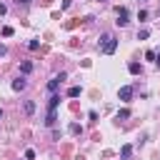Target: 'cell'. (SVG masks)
Returning a JSON list of instances; mask_svg holds the SVG:
<instances>
[{
	"label": "cell",
	"mask_w": 160,
	"mask_h": 160,
	"mask_svg": "<svg viewBox=\"0 0 160 160\" xmlns=\"http://www.w3.org/2000/svg\"><path fill=\"white\" fill-rule=\"evenodd\" d=\"M98 48H100V52H102V55H112V52L118 50V38H115L112 32H105V35L100 38Z\"/></svg>",
	"instance_id": "1"
},
{
	"label": "cell",
	"mask_w": 160,
	"mask_h": 160,
	"mask_svg": "<svg viewBox=\"0 0 160 160\" xmlns=\"http://www.w3.org/2000/svg\"><path fill=\"white\" fill-rule=\"evenodd\" d=\"M115 15H118V20H115V22H118L120 28H125V25L130 22V10H128L125 5H120V8H115Z\"/></svg>",
	"instance_id": "2"
},
{
	"label": "cell",
	"mask_w": 160,
	"mask_h": 160,
	"mask_svg": "<svg viewBox=\"0 0 160 160\" xmlns=\"http://www.w3.org/2000/svg\"><path fill=\"white\" fill-rule=\"evenodd\" d=\"M65 78H68V72H58V75L48 82V90H50V92H58V88H60V82H62Z\"/></svg>",
	"instance_id": "3"
},
{
	"label": "cell",
	"mask_w": 160,
	"mask_h": 160,
	"mask_svg": "<svg viewBox=\"0 0 160 160\" xmlns=\"http://www.w3.org/2000/svg\"><path fill=\"white\" fill-rule=\"evenodd\" d=\"M132 92H135V90H132L130 85H122V88L118 90V98H120L122 102H130V100H132Z\"/></svg>",
	"instance_id": "4"
},
{
	"label": "cell",
	"mask_w": 160,
	"mask_h": 160,
	"mask_svg": "<svg viewBox=\"0 0 160 160\" xmlns=\"http://www.w3.org/2000/svg\"><path fill=\"white\" fill-rule=\"evenodd\" d=\"M25 85H28V80H25V78H15V80H12V90H15V92L25 90Z\"/></svg>",
	"instance_id": "5"
},
{
	"label": "cell",
	"mask_w": 160,
	"mask_h": 160,
	"mask_svg": "<svg viewBox=\"0 0 160 160\" xmlns=\"http://www.w3.org/2000/svg\"><path fill=\"white\" fill-rule=\"evenodd\" d=\"M58 122V110H48V118H45V125L48 128H52Z\"/></svg>",
	"instance_id": "6"
},
{
	"label": "cell",
	"mask_w": 160,
	"mask_h": 160,
	"mask_svg": "<svg viewBox=\"0 0 160 160\" xmlns=\"http://www.w3.org/2000/svg\"><path fill=\"white\" fill-rule=\"evenodd\" d=\"M58 105H60V95L52 92V95H50V102H48V110H58Z\"/></svg>",
	"instance_id": "7"
},
{
	"label": "cell",
	"mask_w": 160,
	"mask_h": 160,
	"mask_svg": "<svg viewBox=\"0 0 160 160\" xmlns=\"http://www.w3.org/2000/svg\"><path fill=\"white\" fill-rule=\"evenodd\" d=\"M22 112H25V115H32V112H35V102H32V100H25V102H22Z\"/></svg>",
	"instance_id": "8"
},
{
	"label": "cell",
	"mask_w": 160,
	"mask_h": 160,
	"mask_svg": "<svg viewBox=\"0 0 160 160\" xmlns=\"http://www.w3.org/2000/svg\"><path fill=\"white\" fill-rule=\"evenodd\" d=\"M130 155H132V145H122L120 148V158L122 160H130Z\"/></svg>",
	"instance_id": "9"
},
{
	"label": "cell",
	"mask_w": 160,
	"mask_h": 160,
	"mask_svg": "<svg viewBox=\"0 0 160 160\" xmlns=\"http://www.w3.org/2000/svg\"><path fill=\"white\" fill-rule=\"evenodd\" d=\"M20 72H22V75L32 72V62H30V60H22V62H20Z\"/></svg>",
	"instance_id": "10"
},
{
	"label": "cell",
	"mask_w": 160,
	"mask_h": 160,
	"mask_svg": "<svg viewBox=\"0 0 160 160\" xmlns=\"http://www.w3.org/2000/svg\"><path fill=\"white\" fill-rule=\"evenodd\" d=\"M128 70H130V75H140V72H142V65H140V62H130Z\"/></svg>",
	"instance_id": "11"
},
{
	"label": "cell",
	"mask_w": 160,
	"mask_h": 160,
	"mask_svg": "<svg viewBox=\"0 0 160 160\" xmlns=\"http://www.w3.org/2000/svg\"><path fill=\"white\" fill-rule=\"evenodd\" d=\"M130 115H132V112H130L128 108H122V110H118V115H115V120H128Z\"/></svg>",
	"instance_id": "12"
},
{
	"label": "cell",
	"mask_w": 160,
	"mask_h": 160,
	"mask_svg": "<svg viewBox=\"0 0 160 160\" xmlns=\"http://www.w3.org/2000/svg\"><path fill=\"white\" fill-rule=\"evenodd\" d=\"M80 95V85H72V88H68V98H78Z\"/></svg>",
	"instance_id": "13"
},
{
	"label": "cell",
	"mask_w": 160,
	"mask_h": 160,
	"mask_svg": "<svg viewBox=\"0 0 160 160\" xmlns=\"http://www.w3.org/2000/svg\"><path fill=\"white\" fill-rule=\"evenodd\" d=\"M12 32H15V30H12L10 25H5V28L0 30V35H2V38H12Z\"/></svg>",
	"instance_id": "14"
},
{
	"label": "cell",
	"mask_w": 160,
	"mask_h": 160,
	"mask_svg": "<svg viewBox=\"0 0 160 160\" xmlns=\"http://www.w3.org/2000/svg\"><path fill=\"white\" fill-rule=\"evenodd\" d=\"M148 38H150V30H148V28L138 30V40H148Z\"/></svg>",
	"instance_id": "15"
},
{
	"label": "cell",
	"mask_w": 160,
	"mask_h": 160,
	"mask_svg": "<svg viewBox=\"0 0 160 160\" xmlns=\"http://www.w3.org/2000/svg\"><path fill=\"white\" fill-rule=\"evenodd\" d=\"M70 132H72V135H80V132H82V128H80L78 122H70Z\"/></svg>",
	"instance_id": "16"
},
{
	"label": "cell",
	"mask_w": 160,
	"mask_h": 160,
	"mask_svg": "<svg viewBox=\"0 0 160 160\" xmlns=\"http://www.w3.org/2000/svg\"><path fill=\"white\" fill-rule=\"evenodd\" d=\"M28 48H30L32 52H35V50H40V40H30V42H28Z\"/></svg>",
	"instance_id": "17"
},
{
	"label": "cell",
	"mask_w": 160,
	"mask_h": 160,
	"mask_svg": "<svg viewBox=\"0 0 160 160\" xmlns=\"http://www.w3.org/2000/svg\"><path fill=\"white\" fill-rule=\"evenodd\" d=\"M145 60H155V50H145Z\"/></svg>",
	"instance_id": "18"
},
{
	"label": "cell",
	"mask_w": 160,
	"mask_h": 160,
	"mask_svg": "<svg viewBox=\"0 0 160 160\" xmlns=\"http://www.w3.org/2000/svg\"><path fill=\"white\" fill-rule=\"evenodd\" d=\"M32 158H35V150L28 148V150H25V160H32Z\"/></svg>",
	"instance_id": "19"
},
{
	"label": "cell",
	"mask_w": 160,
	"mask_h": 160,
	"mask_svg": "<svg viewBox=\"0 0 160 160\" xmlns=\"http://www.w3.org/2000/svg\"><path fill=\"white\" fill-rule=\"evenodd\" d=\"M155 62H158V65H160V52H155Z\"/></svg>",
	"instance_id": "20"
},
{
	"label": "cell",
	"mask_w": 160,
	"mask_h": 160,
	"mask_svg": "<svg viewBox=\"0 0 160 160\" xmlns=\"http://www.w3.org/2000/svg\"><path fill=\"white\" fill-rule=\"evenodd\" d=\"M0 118H2V110H0Z\"/></svg>",
	"instance_id": "21"
},
{
	"label": "cell",
	"mask_w": 160,
	"mask_h": 160,
	"mask_svg": "<svg viewBox=\"0 0 160 160\" xmlns=\"http://www.w3.org/2000/svg\"><path fill=\"white\" fill-rule=\"evenodd\" d=\"M98 2H105V0H98Z\"/></svg>",
	"instance_id": "22"
}]
</instances>
